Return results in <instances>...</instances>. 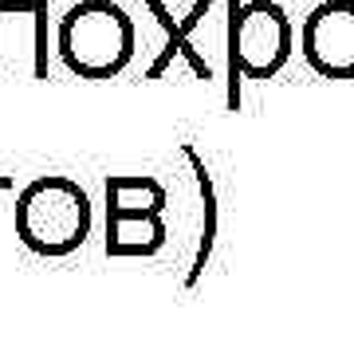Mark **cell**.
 Returning a JSON list of instances; mask_svg holds the SVG:
<instances>
[{"label": "cell", "mask_w": 354, "mask_h": 354, "mask_svg": "<svg viewBox=\"0 0 354 354\" xmlns=\"http://www.w3.org/2000/svg\"><path fill=\"white\" fill-rule=\"evenodd\" d=\"M307 64L327 79H354V0H323L299 36Z\"/></svg>", "instance_id": "5"}, {"label": "cell", "mask_w": 354, "mask_h": 354, "mask_svg": "<svg viewBox=\"0 0 354 354\" xmlns=\"http://www.w3.org/2000/svg\"><path fill=\"white\" fill-rule=\"evenodd\" d=\"M181 153H185V162H189L193 181H197L201 201H205V232H201V248H197V260H193V272H189V283H197L205 264H209V256H213V244H216V181H213V174H209V165L201 162V153L193 150L189 142L181 146Z\"/></svg>", "instance_id": "7"}, {"label": "cell", "mask_w": 354, "mask_h": 354, "mask_svg": "<svg viewBox=\"0 0 354 354\" xmlns=\"http://www.w3.org/2000/svg\"><path fill=\"white\" fill-rule=\"evenodd\" d=\"M138 201H130L118 174L106 177V252L111 256H153L165 244V189L142 174Z\"/></svg>", "instance_id": "4"}, {"label": "cell", "mask_w": 354, "mask_h": 354, "mask_svg": "<svg viewBox=\"0 0 354 354\" xmlns=\"http://www.w3.org/2000/svg\"><path fill=\"white\" fill-rule=\"evenodd\" d=\"M59 55L83 79H111L134 55V24L114 0H79L59 20Z\"/></svg>", "instance_id": "3"}, {"label": "cell", "mask_w": 354, "mask_h": 354, "mask_svg": "<svg viewBox=\"0 0 354 354\" xmlns=\"http://www.w3.org/2000/svg\"><path fill=\"white\" fill-rule=\"evenodd\" d=\"M0 189H12V177L8 174H0Z\"/></svg>", "instance_id": "8"}, {"label": "cell", "mask_w": 354, "mask_h": 354, "mask_svg": "<svg viewBox=\"0 0 354 354\" xmlns=\"http://www.w3.org/2000/svg\"><path fill=\"white\" fill-rule=\"evenodd\" d=\"M146 8L153 12V20H158V24H162V32H165V48L158 51V59H153V64L146 67V79H162V75H165V67L174 64L177 55H181V59H189V67H193V71H197L201 79H213V67H209V59H205L201 51H197V48L189 44V32H193L197 24H201V16H209L213 0H193L189 16H185L181 24H177L174 16H169V8H165L162 0H150Z\"/></svg>", "instance_id": "6"}, {"label": "cell", "mask_w": 354, "mask_h": 354, "mask_svg": "<svg viewBox=\"0 0 354 354\" xmlns=\"http://www.w3.org/2000/svg\"><path fill=\"white\" fill-rule=\"evenodd\" d=\"M291 59V20L276 0H228V111H241V79H272Z\"/></svg>", "instance_id": "2"}, {"label": "cell", "mask_w": 354, "mask_h": 354, "mask_svg": "<svg viewBox=\"0 0 354 354\" xmlns=\"http://www.w3.org/2000/svg\"><path fill=\"white\" fill-rule=\"evenodd\" d=\"M91 232V197L59 174L28 181L16 197V236L36 256H67Z\"/></svg>", "instance_id": "1"}]
</instances>
